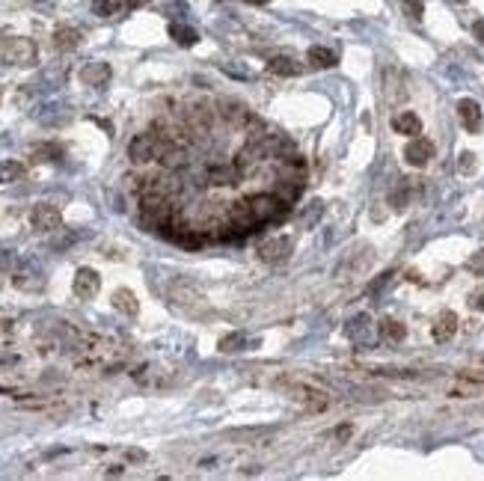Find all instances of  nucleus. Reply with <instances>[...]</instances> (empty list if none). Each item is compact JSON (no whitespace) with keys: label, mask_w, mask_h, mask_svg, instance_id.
<instances>
[{"label":"nucleus","mask_w":484,"mask_h":481,"mask_svg":"<svg viewBox=\"0 0 484 481\" xmlns=\"http://www.w3.org/2000/svg\"><path fill=\"white\" fill-rule=\"evenodd\" d=\"M455 3H467V0H455Z\"/></svg>","instance_id":"obj_35"},{"label":"nucleus","mask_w":484,"mask_h":481,"mask_svg":"<svg viewBox=\"0 0 484 481\" xmlns=\"http://www.w3.org/2000/svg\"><path fill=\"white\" fill-rule=\"evenodd\" d=\"M169 36H173V42L176 45H182V48H193L196 42H199V33L193 30V27H187V24H169Z\"/></svg>","instance_id":"obj_17"},{"label":"nucleus","mask_w":484,"mask_h":481,"mask_svg":"<svg viewBox=\"0 0 484 481\" xmlns=\"http://www.w3.org/2000/svg\"><path fill=\"white\" fill-rule=\"evenodd\" d=\"M365 324H369V318H365V315H360V318H354L351 324H348V330H345V333L351 336V338H360V336H363V330H365Z\"/></svg>","instance_id":"obj_28"},{"label":"nucleus","mask_w":484,"mask_h":481,"mask_svg":"<svg viewBox=\"0 0 484 481\" xmlns=\"http://www.w3.org/2000/svg\"><path fill=\"white\" fill-rule=\"evenodd\" d=\"M291 253H294V238L291 235H280V238H274V241H267V244L258 247V258L267 262V264H280Z\"/></svg>","instance_id":"obj_5"},{"label":"nucleus","mask_w":484,"mask_h":481,"mask_svg":"<svg viewBox=\"0 0 484 481\" xmlns=\"http://www.w3.org/2000/svg\"><path fill=\"white\" fill-rule=\"evenodd\" d=\"M244 175L238 166H211L208 169V182L211 184H238V178Z\"/></svg>","instance_id":"obj_18"},{"label":"nucleus","mask_w":484,"mask_h":481,"mask_svg":"<svg viewBox=\"0 0 484 481\" xmlns=\"http://www.w3.org/2000/svg\"><path fill=\"white\" fill-rule=\"evenodd\" d=\"M169 303H173V309H178L187 318H208V315H214L208 297H205L199 288L187 285V282H173V285H169Z\"/></svg>","instance_id":"obj_1"},{"label":"nucleus","mask_w":484,"mask_h":481,"mask_svg":"<svg viewBox=\"0 0 484 481\" xmlns=\"http://www.w3.org/2000/svg\"><path fill=\"white\" fill-rule=\"evenodd\" d=\"M476 169V155L472 151H463L461 155V173H472Z\"/></svg>","instance_id":"obj_30"},{"label":"nucleus","mask_w":484,"mask_h":481,"mask_svg":"<svg viewBox=\"0 0 484 481\" xmlns=\"http://www.w3.org/2000/svg\"><path fill=\"white\" fill-rule=\"evenodd\" d=\"M401 9H404V15L413 18V21H419V18H422V12H425L422 0H401Z\"/></svg>","instance_id":"obj_27"},{"label":"nucleus","mask_w":484,"mask_h":481,"mask_svg":"<svg viewBox=\"0 0 484 481\" xmlns=\"http://www.w3.org/2000/svg\"><path fill=\"white\" fill-rule=\"evenodd\" d=\"M247 202L262 226L271 220H282L285 214H289V199H282L280 193H256V196H250Z\"/></svg>","instance_id":"obj_2"},{"label":"nucleus","mask_w":484,"mask_h":481,"mask_svg":"<svg viewBox=\"0 0 484 481\" xmlns=\"http://www.w3.org/2000/svg\"><path fill=\"white\" fill-rule=\"evenodd\" d=\"M30 226L36 232H60L62 226V214L57 205H51V202H39L36 208L30 211Z\"/></svg>","instance_id":"obj_4"},{"label":"nucleus","mask_w":484,"mask_h":481,"mask_svg":"<svg viewBox=\"0 0 484 481\" xmlns=\"http://www.w3.org/2000/svg\"><path fill=\"white\" fill-rule=\"evenodd\" d=\"M53 45H57L60 51H71L80 45V33L75 30V27H60L57 33H53Z\"/></svg>","instance_id":"obj_20"},{"label":"nucleus","mask_w":484,"mask_h":481,"mask_svg":"<svg viewBox=\"0 0 484 481\" xmlns=\"http://www.w3.org/2000/svg\"><path fill=\"white\" fill-rule=\"evenodd\" d=\"M110 66L101 60H95V62H86L84 69H80V80H84L86 86H93V89H104L107 84H110Z\"/></svg>","instance_id":"obj_10"},{"label":"nucleus","mask_w":484,"mask_h":481,"mask_svg":"<svg viewBox=\"0 0 484 481\" xmlns=\"http://www.w3.org/2000/svg\"><path fill=\"white\" fill-rule=\"evenodd\" d=\"M220 107H223V116H226V119H232L235 125H244V122L253 119V113H250L241 101H223Z\"/></svg>","instance_id":"obj_21"},{"label":"nucleus","mask_w":484,"mask_h":481,"mask_svg":"<svg viewBox=\"0 0 484 481\" xmlns=\"http://www.w3.org/2000/svg\"><path fill=\"white\" fill-rule=\"evenodd\" d=\"M12 282H15V288H21V291H39L42 285H45L42 271H39V267H33V264L18 267L15 276H12Z\"/></svg>","instance_id":"obj_11"},{"label":"nucleus","mask_w":484,"mask_h":481,"mask_svg":"<svg viewBox=\"0 0 484 481\" xmlns=\"http://www.w3.org/2000/svg\"><path fill=\"white\" fill-rule=\"evenodd\" d=\"M378 330H380V338H387V342H401V338L407 336L404 324H401V321H396V318H383Z\"/></svg>","instance_id":"obj_19"},{"label":"nucleus","mask_w":484,"mask_h":481,"mask_svg":"<svg viewBox=\"0 0 484 481\" xmlns=\"http://www.w3.org/2000/svg\"><path fill=\"white\" fill-rule=\"evenodd\" d=\"M167 143H169V137H164V134H137V137L128 143V155L134 164H146L152 158H160Z\"/></svg>","instance_id":"obj_3"},{"label":"nucleus","mask_w":484,"mask_h":481,"mask_svg":"<svg viewBox=\"0 0 484 481\" xmlns=\"http://www.w3.org/2000/svg\"><path fill=\"white\" fill-rule=\"evenodd\" d=\"M3 57H6V62H12V66H30L36 60V45L30 39H9L3 48Z\"/></svg>","instance_id":"obj_7"},{"label":"nucleus","mask_w":484,"mask_h":481,"mask_svg":"<svg viewBox=\"0 0 484 481\" xmlns=\"http://www.w3.org/2000/svg\"><path fill=\"white\" fill-rule=\"evenodd\" d=\"M392 128H396V134L419 137V134H422V119H419L413 110H401L398 116H392Z\"/></svg>","instance_id":"obj_12"},{"label":"nucleus","mask_w":484,"mask_h":481,"mask_svg":"<svg viewBox=\"0 0 484 481\" xmlns=\"http://www.w3.org/2000/svg\"><path fill=\"white\" fill-rule=\"evenodd\" d=\"M125 6H128L125 0H93V12L98 18H113V15H119Z\"/></svg>","instance_id":"obj_22"},{"label":"nucleus","mask_w":484,"mask_h":481,"mask_svg":"<svg viewBox=\"0 0 484 481\" xmlns=\"http://www.w3.org/2000/svg\"><path fill=\"white\" fill-rule=\"evenodd\" d=\"M267 71L280 77H298L300 75V62H294L291 57H271L267 60Z\"/></svg>","instance_id":"obj_16"},{"label":"nucleus","mask_w":484,"mask_h":481,"mask_svg":"<svg viewBox=\"0 0 484 481\" xmlns=\"http://www.w3.org/2000/svg\"><path fill=\"white\" fill-rule=\"evenodd\" d=\"M33 158L36 160H60L62 158V149L57 146V143H42V146L33 149Z\"/></svg>","instance_id":"obj_25"},{"label":"nucleus","mask_w":484,"mask_h":481,"mask_svg":"<svg viewBox=\"0 0 484 481\" xmlns=\"http://www.w3.org/2000/svg\"><path fill=\"white\" fill-rule=\"evenodd\" d=\"M458 116H461V125L470 134H479L481 131L484 113H481V104L476 101V98H461V101H458Z\"/></svg>","instance_id":"obj_8"},{"label":"nucleus","mask_w":484,"mask_h":481,"mask_svg":"<svg viewBox=\"0 0 484 481\" xmlns=\"http://www.w3.org/2000/svg\"><path fill=\"white\" fill-rule=\"evenodd\" d=\"M71 288H75V294H77L80 300H93L95 294L101 291V276H98L93 267H77Z\"/></svg>","instance_id":"obj_6"},{"label":"nucleus","mask_w":484,"mask_h":481,"mask_svg":"<svg viewBox=\"0 0 484 481\" xmlns=\"http://www.w3.org/2000/svg\"><path fill=\"white\" fill-rule=\"evenodd\" d=\"M455 333H458V315H455V312H443V315L434 321L431 336L437 338V342H449Z\"/></svg>","instance_id":"obj_14"},{"label":"nucleus","mask_w":484,"mask_h":481,"mask_svg":"<svg viewBox=\"0 0 484 481\" xmlns=\"http://www.w3.org/2000/svg\"><path fill=\"white\" fill-rule=\"evenodd\" d=\"M407 199H410V187L407 184H398V190L389 193V205H392V208H398V211L407 205Z\"/></svg>","instance_id":"obj_26"},{"label":"nucleus","mask_w":484,"mask_h":481,"mask_svg":"<svg viewBox=\"0 0 484 481\" xmlns=\"http://www.w3.org/2000/svg\"><path fill=\"white\" fill-rule=\"evenodd\" d=\"M110 303H113V309H116V312H122V315H131V318L140 312L137 294H134L131 288H116V291H113V297H110Z\"/></svg>","instance_id":"obj_13"},{"label":"nucleus","mask_w":484,"mask_h":481,"mask_svg":"<svg viewBox=\"0 0 484 481\" xmlns=\"http://www.w3.org/2000/svg\"><path fill=\"white\" fill-rule=\"evenodd\" d=\"M404 158H407L410 166H425L428 160L434 158V143L428 137H413L404 146Z\"/></svg>","instance_id":"obj_9"},{"label":"nucleus","mask_w":484,"mask_h":481,"mask_svg":"<svg viewBox=\"0 0 484 481\" xmlns=\"http://www.w3.org/2000/svg\"><path fill=\"white\" fill-rule=\"evenodd\" d=\"M247 3H267V0H247Z\"/></svg>","instance_id":"obj_34"},{"label":"nucleus","mask_w":484,"mask_h":481,"mask_svg":"<svg viewBox=\"0 0 484 481\" xmlns=\"http://www.w3.org/2000/svg\"><path fill=\"white\" fill-rule=\"evenodd\" d=\"M306 62L312 69H333L339 62V57L330 48H324V45H312L309 53H306Z\"/></svg>","instance_id":"obj_15"},{"label":"nucleus","mask_w":484,"mask_h":481,"mask_svg":"<svg viewBox=\"0 0 484 481\" xmlns=\"http://www.w3.org/2000/svg\"><path fill=\"white\" fill-rule=\"evenodd\" d=\"M24 175V164L18 160H0V184H12Z\"/></svg>","instance_id":"obj_23"},{"label":"nucleus","mask_w":484,"mask_h":481,"mask_svg":"<svg viewBox=\"0 0 484 481\" xmlns=\"http://www.w3.org/2000/svg\"><path fill=\"white\" fill-rule=\"evenodd\" d=\"M467 271L476 273V276H484V249H479V253L470 258V262H467Z\"/></svg>","instance_id":"obj_29"},{"label":"nucleus","mask_w":484,"mask_h":481,"mask_svg":"<svg viewBox=\"0 0 484 481\" xmlns=\"http://www.w3.org/2000/svg\"><path fill=\"white\" fill-rule=\"evenodd\" d=\"M472 36H476L479 42H484V18H479V21L472 24Z\"/></svg>","instance_id":"obj_32"},{"label":"nucleus","mask_w":484,"mask_h":481,"mask_svg":"<svg viewBox=\"0 0 484 481\" xmlns=\"http://www.w3.org/2000/svg\"><path fill=\"white\" fill-rule=\"evenodd\" d=\"M244 345H247V333H229V336L220 338V351H223V354H235V351H241Z\"/></svg>","instance_id":"obj_24"},{"label":"nucleus","mask_w":484,"mask_h":481,"mask_svg":"<svg viewBox=\"0 0 484 481\" xmlns=\"http://www.w3.org/2000/svg\"><path fill=\"white\" fill-rule=\"evenodd\" d=\"M125 3H128L131 9H140V6H146V3H149V0H125Z\"/></svg>","instance_id":"obj_33"},{"label":"nucleus","mask_w":484,"mask_h":481,"mask_svg":"<svg viewBox=\"0 0 484 481\" xmlns=\"http://www.w3.org/2000/svg\"><path fill=\"white\" fill-rule=\"evenodd\" d=\"M470 303H472V309H481V312H484V288H479L476 294H472Z\"/></svg>","instance_id":"obj_31"}]
</instances>
